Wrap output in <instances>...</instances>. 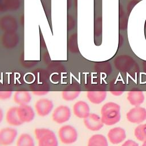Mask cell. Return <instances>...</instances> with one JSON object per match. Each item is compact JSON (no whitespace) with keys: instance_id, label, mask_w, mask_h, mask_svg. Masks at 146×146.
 <instances>
[{"instance_id":"cell-1","label":"cell","mask_w":146,"mask_h":146,"mask_svg":"<svg viewBox=\"0 0 146 146\" xmlns=\"http://www.w3.org/2000/svg\"><path fill=\"white\" fill-rule=\"evenodd\" d=\"M120 106L114 102H108L103 106L101 109V119L104 124L112 125L120 119Z\"/></svg>"},{"instance_id":"cell-2","label":"cell","mask_w":146,"mask_h":146,"mask_svg":"<svg viewBox=\"0 0 146 146\" xmlns=\"http://www.w3.org/2000/svg\"><path fill=\"white\" fill-rule=\"evenodd\" d=\"M38 146H58L56 135L51 129L46 128H37L34 130Z\"/></svg>"},{"instance_id":"cell-3","label":"cell","mask_w":146,"mask_h":146,"mask_svg":"<svg viewBox=\"0 0 146 146\" xmlns=\"http://www.w3.org/2000/svg\"><path fill=\"white\" fill-rule=\"evenodd\" d=\"M113 62L117 70L125 73L135 72L139 69L135 59L129 55H119L115 58Z\"/></svg>"},{"instance_id":"cell-4","label":"cell","mask_w":146,"mask_h":146,"mask_svg":"<svg viewBox=\"0 0 146 146\" xmlns=\"http://www.w3.org/2000/svg\"><path fill=\"white\" fill-rule=\"evenodd\" d=\"M58 136L60 141L65 144L75 143L78 139V132L75 128L70 125L61 127L58 131Z\"/></svg>"},{"instance_id":"cell-5","label":"cell","mask_w":146,"mask_h":146,"mask_svg":"<svg viewBox=\"0 0 146 146\" xmlns=\"http://www.w3.org/2000/svg\"><path fill=\"white\" fill-rule=\"evenodd\" d=\"M71 116L70 108L64 105H60L54 110L52 114V120L57 124H63L68 121Z\"/></svg>"},{"instance_id":"cell-6","label":"cell","mask_w":146,"mask_h":146,"mask_svg":"<svg viewBox=\"0 0 146 146\" xmlns=\"http://www.w3.org/2000/svg\"><path fill=\"white\" fill-rule=\"evenodd\" d=\"M18 135L17 130L11 127H5L0 130V144L9 146L15 141Z\"/></svg>"},{"instance_id":"cell-7","label":"cell","mask_w":146,"mask_h":146,"mask_svg":"<svg viewBox=\"0 0 146 146\" xmlns=\"http://www.w3.org/2000/svg\"><path fill=\"white\" fill-rule=\"evenodd\" d=\"M53 107V102L47 98L40 99L35 104V109L37 114L42 117L47 116L50 114Z\"/></svg>"},{"instance_id":"cell-8","label":"cell","mask_w":146,"mask_h":146,"mask_svg":"<svg viewBox=\"0 0 146 146\" xmlns=\"http://www.w3.org/2000/svg\"><path fill=\"white\" fill-rule=\"evenodd\" d=\"M127 120L132 123H141L146 119V110L139 106L131 109L127 113Z\"/></svg>"},{"instance_id":"cell-9","label":"cell","mask_w":146,"mask_h":146,"mask_svg":"<svg viewBox=\"0 0 146 146\" xmlns=\"http://www.w3.org/2000/svg\"><path fill=\"white\" fill-rule=\"evenodd\" d=\"M17 113L23 124L31 121L35 117V112L33 108L28 104L17 106Z\"/></svg>"},{"instance_id":"cell-10","label":"cell","mask_w":146,"mask_h":146,"mask_svg":"<svg viewBox=\"0 0 146 146\" xmlns=\"http://www.w3.org/2000/svg\"><path fill=\"white\" fill-rule=\"evenodd\" d=\"M84 124L89 130L96 131L100 130L103 126L101 117L95 113H90V115L84 119Z\"/></svg>"},{"instance_id":"cell-11","label":"cell","mask_w":146,"mask_h":146,"mask_svg":"<svg viewBox=\"0 0 146 146\" xmlns=\"http://www.w3.org/2000/svg\"><path fill=\"white\" fill-rule=\"evenodd\" d=\"M126 137L124 129L121 127H115L111 129L108 133V138L110 141L113 144L122 142Z\"/></svg>"},{"instance_id":"cell-12","label":"cell","mask_w":146,"mask_h":146,"mask_svg":"<svg viewBox=\"0 0 146 146\" xmlns=\"http://www.w3.org/2000/svg\"><path fill=\"white\" fill-rule=\"evenodd\" d=\"M90 107L88 104L83 100L76 102L73 106L74 114L80 119H85L90 113Z\"/></svg>"},{"instance_id":"cell-13","label":"cell","mask_w":146,"mask_h":146,"mask_svg":"<svg viewBox=\"0 0 146 146\" xmlns=\"http://www.w3.org/2000/svg\"><path fill=\"white\" fill-rule=\"evenodd\" d=\"M0 27L6 33H14L17 29V21L13 17H3L0 20Z\"/></svg>"},{"instance_id":"cell-14","label":"cell","mask_w":146,"mask_h":146,"mask_svg":"<svg viewBox=\"0 0 146 146\" xmlns=\"http://www.w3.org/2000/svg\"><path fill=\"white\" fill-rule=\"evenodd\" d=\"M127 99L129 102L134 106H139L144 100V95L142 91L137 89H133L128 93Z\"/></svg>"},{"instance_id":"cell-15","label":"cell","mask_w":146,"mask_h":146,"mask_svg":"<svg viewBox=\"0 0 146 146\" xmlns=\"http://www.w3.org/2000/svg\"><path fill=\"white\" fill-rule=\"evenodd\" d=\"M107 96V92L104 90L88 91L87 93L88 99L92 103L98 104L103 102Z\"/></svg>"},{"instance_id":"cell-16","label":"cell","mask_w":146,"mask_h":146,"mask_svg":"<svg viewBox=\"0 0 146 146\" xmlns=\"http://www.w3.org/2000/svg\"><path fill=\"white\" fill-rule=\"evenodd\" d=\"M6 120L11 126H19L23 123L20 120L18 113L17 107H12L9 108L6 114Z\"/></svg>"},{"instance_id":"cell-17","label":"cell","mask_w":146,"mask_h":146,"mask_svg":"<svg viewBox=\"0 0 146 146\" xmlns=\"http://www.w3.org/2000/svg\"><path fill=\"white\" fill-rule=\"evenodd\" d=\"M13 100L14 102L19 106L28 104L31 100V96L27 91L19 90L14 93Z\"/></svg>"},{"instance_id":"cell-18","label":"cell","mask_w":146,"mask_h":146,"mask_svg":"<svg viewBox=\"0 0 146 146\" xmlns=\"http://www.w3.org/2000/svg\"><path fill=\"white\" fill-rule=\"evenodd\" d=\"M18 42V37L14 33H6L2 38V43L6 48H13Z\"/></svg>"},{"instance_id":"cell-19","label":"cell","mask_w":146,"mask_h":146,"mask_svg":"<svg viewBox=\"0 0 146 146\" xmlns=\"http://www.w3.org/2000/svg\"><path fill=\"white\" fill-rule=\"evenodd\" d=\"M125 88L124 83L118 79H113L110 83V92L114 95L119 96L121 95Z\"/></svg>"},{"instance_id":"cell-20","label":"cell","mask_w":146,"mask_h":146,"mask_svg":"<svg viewBox=\"0 0 146 146\" xmlns=\"http://www.w3.org/2000/svg\"><path fill=\"white\" fill-rule=\"evenodd\" d=\"M87 146H108V143L104 136L96 134L89 139Z\"/></svg>"},{"instance_id":"cell-21","label":"cell","mask_w":146,"mask_h":146,"mask_svg":"<svg viewBox=\"0 0 146 146\" xmlns=\"http://www.w3.org/2000/svg\"><path fill=\"white\" fill-rule=\"evenodd\" d=\"M19 0H0V11L17 10L19 6Z\"/></svg>"},{"instance_id":"cell-22","label":"cell","mask_w":146,"mask_h":146,"mask_svg":"<svg viewBox=\"0 0 146 146\" xmlns=\"http://www.w3.org/2000/svg\"><path fill=\"white\" fill-rule=\"evenodd\" d=\"M17 146H35L33 137L29 133H23L20 135L16 142Z\"/></svg>"},{"instance_id":"cell-23","label":"cell","mask_w":146,"mask_h":146,"mask_svg":"<svg viewBox=\"0 0 146 146\" xmlns=\"http://www.w3.org/2000/svg\"><path fill=\"white\" fill-rule=\"evenodd\" d=\"M80 94V90L79 88H75L72 90H66L62 92V97L63 100L70 102L76 99Z\"/></svg>"},{"instance_id":"cell-24","label":"cell","mask_w":146,"mask_h":146,"mask_svg":"<svg viewBox=\"0 0 146 146\" xmlns=\"http://www.w3.org/2000/svg\"><path fill=\"white\" fill-rule=\"evenodd\" d=\"M128 14L124 10L121 6L120 7L119 14V27L120 30H124L127 29L128 22Z\"/></svg>"},{"instance_id":"cell-25","label":"cell","mask_w":146,"mask_h":146,"mask_svg":"<svg viewBox=\"0 0 146 146\" xmlns=\"http://www.w3.org/2000/svg\"><path fill=\"white\" fill-rule=\"evenodd\" d=\"M134 133L138 140L141 141L146 140V124L138 125L135 128Z\"/></svg>"},{"instance_id":"cell-26","label":"cell","mask_w":146,"mask_h":146,"mask_svg":"<svg viewBox=\"0 0 146 146\" xmlns=\"http://www.w3.org/2000/svg\"><path fill=\"white\" fill-rule=\"evenodd\" d=\"M97 70L101 72L109 74L111 72L112 67L111 64L107 62H100L97 64Z\"/></svg>"},{"instance_id":"cell-27","label":"cell","mask_w":146,"mask_h":146,"mask_svg":"<svg viewBox=\"0 0 146 146\" xmlns=\"http://www.w3.org/2000/svg\"><path fill=\"white\" fill-rule=\"evenodd\" d=\"M69 49L72 52H76L78 51V46L77 42V36L75 34L71 35L68 40V44Z\"/></svg>"},{"instance_id":"cell-28","label":"cell","mask_w":146,"mask_h":146,"mask_svg":"<svg viewBox=\"0 0 146 146\" xmlns=\"http://www.w3.org/2000/svg\"><path fill=\"white\" fill-rule=\"evenodd\" d=\"M102 21L101 18H98L94 25V34L96 36H99L102 34Z\"/></svg>"},{"instance_id":"cell-29","label":"cell","mask_w":146,"mask_h":146,"mask_svg":"<svg viewBox=\"0 0 146 146\" xmlns=\"http://www.w3.org/2000/svg\"><path fill=\"white\" fill-rule=\"evenodd\" d=\"M12 95L11 90L0 91V100H7L11 98Z\"/></svg>"},{"instance_id":"cell-30","label":"cell","mask_w":146,"mask_h":146,"mask_svg":"<svg viewBox=\"0 0 146 146\" xmlns=\"http://www.w3.org/2000/svg\"><path fill=\"white\" fill-rule=\"evenodd\" d=\"M139 2V0H131L128 2L127 5V13L129 15L132 11L133 7Z\"/></svg>"},{"instance_id":"cell-31","label":"cell","mask_w":146,"mask_h":146,"mask_svg":"<svg viewBox=\"0 0 146 146\" xmlns=\"http://www.w3.org/2000/svg\"><path fill=\"white\" fill-rule=\"evenodd\" d=\"M121 146H139L138 144L133 140H128L125 141Z\"/></svg>"},{"instance_id":"cell-32","label":"cell","mask_w":146,"mask_h":146,"mask_svg":"<svg viewBox=\"0 0 146 146\" xmlns=\"http://www.w3.org/2000/svg\"><path fill=\"white\" fill-rule=\"evenodd\" d=\"M48 92V91H45V90H43V91H33V93L36 95V96H42V95H44L46 94H47Z\"/></svg>"},{"instance_id":"cell-33","label":"cell","mask_w":146,"mask_h":146,"mask_svg":"<svg viewBox=\"0 0 146 146\" xmlns=\"http://www.w3.org/2000/svg\"><path fill=\"white\" fill-rule=\"evenodd\" d=\"M3 118V112L1 108H0V123L2 122Z\"/></svg>"},{"instance_id":"cell-34","label":"cell","mask_w":146,"mask_h":146,"mask_svg":"<svg viewBox=\"0 0 146 146\" xmlns=\"http://www.w3.org/2000/svg\"><path fill=\"white\" fill-rule=\"evenodd\" d=\"M143 68L145 72H146V61H144L143 63Z\"/></svg>"},{"instance_id":"cell-35","label":"cell","mask_w":146,"mask_h":146,"mask_svg":"<svg viewBox=\"0 0 146 146\" xmlns=\"http://www.w3.org/2000/svg\"><path fill=\"white\" fill-rule=\"evenodd\" d=\"M141 146H146V140L143 141V144H142Z\"/></svg>"},{"instance_id":"cell-36","label":"cell","mask_w":146,"mask_h":146,"mask_svg":"<svg viewBox=\"0 0 146 146\" xmlns=\"http://www.w3.org/2000/svg\"><path fill=\"white\" fill-rule=\"evenodd\" d=\"M144 27H145V29L146 30V19H145V21L144 23Z\"/></svg>"},{"instance_id":"cell-37","label":"cell","mask_w":146,"mask_h":146,"mask_svg":"<svg viewBox=\"0 0 146 146\" xmlns=\"http://www.w3.org/2000/svg\"><path fill=\"white\" fill-rule=\"evenodd\" d=\"M0 146H1V144H0Z\"/></svg>"}]
</instances>
